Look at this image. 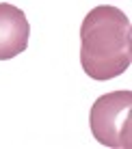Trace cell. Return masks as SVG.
Returning <instances> with one entry per match:
<instances>
[{"instance_id": "1", "label": "cell", "mask_w": 132, "mask_h": 149, "mask_svg": "<svg viewBox=\"0 0 132 149\" xmlns=\"http://www.w3.org/2000/svg\"><path fill=\"white\" fill-rule=\"evenodd\" d=\"M132 63L130 17L117 7H95L80 26V65L93 80L121 76Z\"/></svg>"}, {"instance_id": "2", "label": "cell", "mask_w": 132, "mask_h": 149, "mask_svg": "<svg viewBox=\"0 0 132 149\" xmlns=\"http://www.w3.org/2000/svg\"><path fill=\"white\" fill-rule=\"evenodd\" d=\"M91 132L104 147H132V91H113L95 100L91 106Z\"/></svg>"}, {"instance_id": "3", "label": "cell", "mask_w": 132, "mask_h": 149, "mask_svg": "<svg viewBox=\"0 0 132 149\" xmlns=\"http://www.w3.org/2000/svg\"><path fill=\"white\" fill-rule=\"evenodd\" d=\"M30 24L22 9L0 2V61L15 58L28 45Z\"/></svg>"}]
</instances>
